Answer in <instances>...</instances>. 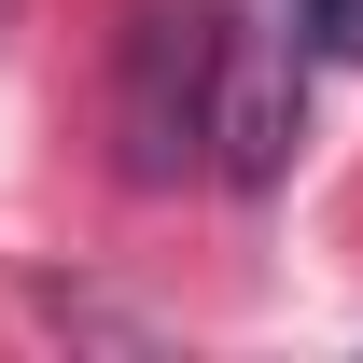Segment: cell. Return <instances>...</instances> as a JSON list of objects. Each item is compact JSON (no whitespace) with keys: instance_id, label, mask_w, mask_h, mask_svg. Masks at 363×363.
<instances>
[{"instance_id":"cell-1","label":"cell","mask_w":363,"mask_h":363,"mask_svg":"<svg viewBox=\"0 0 363 363\" xmlns=\"http://www.w3.org/2000/svg\"><path fill=\"white\" fill-rule=\"evenodd\" d=\"M210 84H224V14H210V0H140V14H126V56H112L126 182H182V168H196Z\"/></svg>"},{"instance_id":"cell-2","label":"cell","mask_w":363,"mask_h":363,"mask_svg":"<svg viewBox=\"0 0 363 363\" xmlns=\"http://www.w3.org/2000/svg\"><path fill=\"white\" fill-rule=\"evenodd\" d=\"M210 168L266 196L294 168V28H224V84H210Z\"/></svg>"},{"instance_id":"cell-3","label":"cell","mask_w":363,"mask_h":363,"mask_svg":"<svg viewBox=\"0 0 363 363\" xmlns=\"http://www.w3.org/2000/svg\"><path fill=\"white\" fill-rule=\"evenodd\" d=\"M294 28H308L321 56H363V0H294Z\"/></svg>"},{"instance_id":"cell-4","label":"cell","mask_w":363,"mask_h":363,"mask_svg":"<svg viewBox=\"0 0 363 363\" xmlns=\"http://www.w3.org/2000/svg\"><path fill=\"white\" fill-rule=\"evenodd\" d=\"M0 14H14V0H0Z\"/></svg>"}]
</instances>
